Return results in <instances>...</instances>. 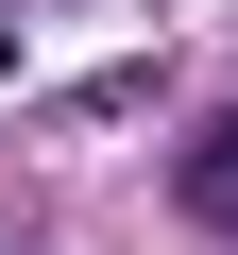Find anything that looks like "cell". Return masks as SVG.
Segmentation results:
<instances>
[{
	"instance_id": "obj_1",
	"label": "cell",
	"mask_w": 238,
	"mask_h": 255,
	"mask_svg": "<svg viewBox=\"0 0 238 255\" xmlns=\"http://www.w3.org/2000/svg\"><path fill=\"white\" fill-rule=\"evenodd\" d=\"M187 221H238V119L187 136Z\"/></svg>"
}]
</instances>
